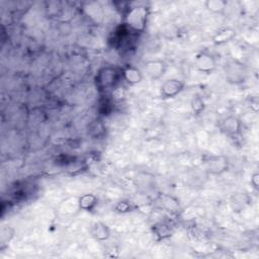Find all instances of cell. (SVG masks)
I'll return each instance as SVG.
<instances>
[{"mask_svg": "<svg viewBox=\"0 0 259 259\" xmlns=\"http://www.w3.org/2000/svg\"><path fill=\"white\" fill-rule=\"evenodd\" d=\"M121 79L120 69H117L112 66H103L101 67L95 75L94 82L97 90L101 93L110 92Z\"/></svg>", "mask_w": 259, "mask_h": 259, "instance_id": "obj_1", "label": "cell"}, {"mask_svg": "<svg viewBox=\"0 0 259 259\" xmlns=\"http://www.w3.org/2000/svg\"><path fill=\"white\" fill-rule=\"evenodd\" d=\"M149 11L146 6L130 7L124 14V23L134 32H143L147 25Z\"/></svg>", "mask_w": 259, "mask_h": 259, "instance_id": "obj_2", "label": "cell"}, {"mask_svg": "<svg viewBox=\"0 0 259 259\" xmlns=\"http://www.w3.org/2000/svg\"><path fill=\"white\" fill-rule=\"evenodd\" d=\"M224 72L226 75V79L232 83L242 82L247 74L244 64L236 60H231L227 62L224 66Z\"/></svg>", "mask_w": 259, "mask_h": 259, "instance_id": "obj_3", "label": "cell"}, {"mask_svg": "<svg viewBox=\"0 0 259 259\" xmlns=\"http://www.w3.org/2000/svg\"><path fill=\"white\" fill-rule=\"evenodd\" d=\"M194 67L199 72L210 74L217 68V60L210 53L203 51L195 56Z\"/></svg>", "mask_w": 259, "mask_h": 259, "instance_id": "obj_4", "label": "cell"}, {"mask_svg": "<svg viewBox=\"0 0 259 259\" xmlns=\"http://www.w3.org/2000/svg\"><path fill=\"white\" fill-rule=\"evenodd\" d=\"M185 82L179 79H168L164 81L160 87V95L163 99H169L177 96L183 91Z\"/></svg>", "mask_w": 259, "mask_h": 259, "instance_id": "obj_5", "label": "cell"}, {"mask_svg": "<svg viewBox=\"0 0 259 259\" xmlns=\"http://www.w3.org/2000/svg\"><path fill=\"white\" fill-rule=\"evenodd\" d=\"M205 169L211 175H221L228 171L229 160L224 155L210 156L205 161Z\"/></svg>", "mask_w": 259, "mask_h": 259, "instance_id": "obj_6", "label": "cell"}, {"mask_svg": "<svg viewBox=\"0 0 259 259\" xmlns=\"http://www.w3.org/2000/svg\"><path fill=\"white\" fill-rule=\"evenodd\" d=\"M144 69H145L146 74L152 80H159L167 72L168 65H167V63L164 60L154 59V60L147 61L144 64Z\"/></svg>", "mask_w": 259, "mask_h": 259, "instance_id": "obj_7", "label": "cell"}, {"mask_svg": "<svg viewBox=\"0 0 259 259\" xmlns=\"http://www.w3.org/2000/svg\"><path fill=\"white\" fill-rule=\"evenodd\" d=\"M120 73H121V79L131 86L140 84L144 79L143 72L138 67L132 64H125L120 69Z\"/></svg>", "mask_w": 259, "mask_h": 259, "instance_id": "obj_8", "label": "cell"}, {"mask_svg": "<svg viewBox=\"0 0 259 259\" xmlns=\"http://www.w3.org/2000/svg\"><path fill=\"white\" fill-rule=\"evenodd\" d=\"M242 126H243V123H242L241 119L234 115H229L221 121L222 131L227 136L232 137V138H236L241 134Z\"/></svg>", "mask_w": 259, "mask_h": 259, "instance_id": "obj_9", "label": "cell"}, {"mask_svg": "<svg viewBox=\"0 0 259 259\" xmlns=\"http://www.w3.org/2000/svg\"><path fill=\"white\" fill-rule=\"evenodd\" d=\"M236 37V30L232 27H223L219 29L212 36V42L217 46L225 45Z\"/></svg>", "mask_w": 259, "mask_h": 259, "instance_id": "obj_10", "label": "cell"}, {"mask_svg": "<svg viewBox=\"0 0 259 259\" xmlns=\"http://www.w3.org/2000/svg\"><path fill=\"white\" fill-rule=\"evenodd\" d=\"M90 234L96 241H106L110 237V229L102 222L94 223L90 228Z\"/></svg>", "mask_w": 259, "mask_h": 259, "instance_id": "obj_11", "label": "cell"}, {"mask_svg": "<svg viewBox=\"0 0 259 259\" xmlns=\"http://www.w3.org/2000/svg\"><path fill=\"white\" fill-rule=\"evenodd\" d=\"M78 208L84 211H91L98 203V198L93 193L82 194L78 198Z\"/></svg>", "mask_w": 259, "mask_h": 259, "instance_id": "obj_12", "label": "cell"}, {"mask_svg": "<svg viewBox=\"0 0 259 259\" xmlns=\"http://www.w3.org/2000/svg\"><path fill=\"white\" fill-rule=\"evenodd\" d=\"M204 6L211 13L223 14L228 6V2L226 0H206Z\"/></svg>", "mask_w": 259, "mask_h": 259, "instance_id": "obj_13", "label": "cell"}, {"mask_svg": "<svg viewBox=\"0 0 259 259\" xmlns=\"http://www.w3.org/2000/svg\"><path fill=\"white\" fill-rule=\"evenodd\" d=\"M153 231L154 234L159 238V239H165L169 236H171V230L170 227L164 223H158L153 226Z\"/></svg>", "mask_w": 259, "mask_h": 259, "instance_id": "obj_14", "label": "cell"}, {"mask_svg": "<svg viewBox=\"0 0 259 259\" xmlns=\"http://www.w3.org/2000/svg\"><path fill=\"white\" fill-rule=\"evenodd\" d=\"M125 94H126V90L123 86L121 85H116L111 91H110V95H111V98L112 100L116 101V102H119L121 100H123L125 98Z\"/></svg>", "mask_w": 259, "mask_h": 259, "instance_id": "obj_15", "label": "cell"}, {"mask_svg": "<svg viewBox=\"0 0 259 259\" xmlns=\"http://www.w3.org/2000/svg\"><path fill=\"white\" fill-rule=\"evenodd\" d=\"M204 101L200 96H194L191 100V108L195 114H199L204 109Z\"/></svg>", "mask_w": 259, "mask_h": 259, "instance_id": "obj_16", "label": "cell"}, {"mask_svg": "<svg viewBox=\"0 0 259 259\" xmlns=\"http://www.w3.org/2000/svg\"><path fill=\"white\" fill-rule=\"evenodd\" d=\"M115 209L119 212H125V211H128L131 209V205L128 202L126 201H119L116 206H115Z\"/></svg>", "mask_w": 259, "mask_h": 259, "instance_id": "obj_17", "label": "cell"}, {"mask_svg": "<svg viewBox=\"0 0 259 259\" xmlns=\"http://www.w3.org/2000/svg\"><path fill=\"white\" fill-rule=\"evenodd\" d=\"M251 184L256 190H258V188H259V174H258V172H255L251 175Z\"/></svg>", "mask_w": 259, "mask_h": 259, "instance_id": "obj_18", "label": "cell"}]
</instances>
